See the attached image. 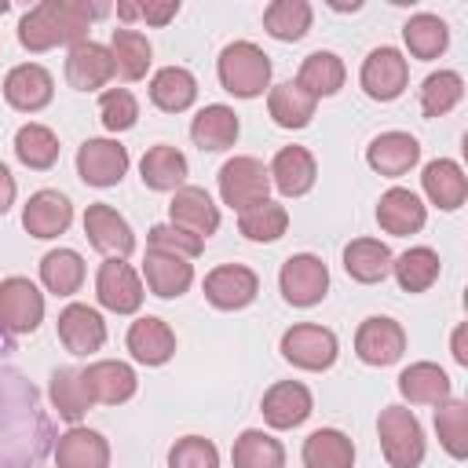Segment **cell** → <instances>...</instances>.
<instances>
[{"label":"cell","instance_id":"6da1fadb","mask_svg":"<svg viewBox=\"0 0 468 468\" xmlns=\"http://www.w3.org/2000/svg\"><path fill=\"white\" fill-rule=\"evenodd\" d=\"M106 4H88V0H40L29 7L18 22V44L33 55L51 51L58 44H80L88 40L91 18H99Z\"/></svg>","mask_w":468,"mask_h":468},{"label":"cell","instance_id":"7a4b0ae2","mask_svg":"<svg viewBox=\"0 0 468 468\" xmlns=\"http://www.w3.org/2000/svg\"><path fill=\"white\" fill-rule=\"evenodd\" d=\"M216 73H219V84L238 95V99H256L267 91L271 84V58L263 48H256L252 40H234L219 51V62H216Z\"/></svg>","mask_w":468,"mask_h":468},{"label":"cell","instance_id":"3957f363","mask_svg":"<svg viewBox=\"0 0 468 468\" xmlns=\"http://www.w3.org/2000/svg\"><path fill=\"white\" fill-rule=\"evenodd\" d=\"M377 435L380 450L391 468H420L424 461V428L406 406H384L377 417Z\"/></svg>","mask_w":468,"mask_h":468},{"label":"cell","instance_id":"277c9868","mask_svg":"<svg viewBox=\"0 0 468 468\" xmlns=\"http://www.w3.org/2000/svg\"><path fill=\"white\" fill-rule=\"evenodd\" d=\"M216 179H219L223 205H230L234 212H245V208L267 201V194H271V172L260 157H230Z\"/></svg>","mask_w":468,"mask_h":468},{"label":"cell","instance_id":"5b68a950","mask_svg":"<svg viewBox=\"0 0 468 468\" xmlns=\"http://www.w3.org/2000/svg\"><path fill=\"white\" fill-rule=\"evenodd\" d=\"M336 333L325 329V325H314V322H300L292 329L282 333V358L296 369H307V373H322L336 362Z\"/></svg>","mask_w":468,"mask_h":468},{"label":"cell","instance_id":"8992f818","mask_svg":"<svg viewBox=\"0 0 468 468\" xmlns=\"http://www.w3.org/2000/svg\"><path fill=\"white\" fill-rule=\"evenodd\" d=\"M278 289H282L285 303H292V307H314L329 292V267L318 256H311V252H296V256H289L282 263Z\"/></svg>","mask_w":468,"mask_h":468},{"label":"cell","instance_id":"52a82bcc","mask_svg":"<svg viewBox=\"0 0 468 468\" xmlns=\"http://www.w3.org/2000/svg\"><path fill=\"white\" fill-rule=\"evenodd\" d=\"M44 322V292L29 278H4L0 282V329L11 336L33 333Z\"/></svg>","mask_w":468,"mask_h":468},{"label":"cell","instance_id":"ba28073f","mask_svg":"<svg viewBox=\"0 0 468 468\" xmlns=\"http://www.w3.org/2000/svg\"><path fill=\"white\" fill-rule=\"evenodd\" d=\"M358 80H362V91H366L369 99L391 102V99H399V95L406 91V84H410V62H406L402 51H395V48H373V51L366 55V62H362Z\"/></svg>","mask_w":468,"mask_h":468},{"label":"cell","instance_id":"9c48e42d","mask_svg":"<svg viewBox=\"0 0 468 468\" xmlns=\"http://www.w3.org/2000/svg\"><path fill=\"white\" fill-rule=\"evenodd\" d=\"M84 234H88L91 249L102 252L106 260H124L135 249V234H132L128 219L113 205H106V201L88 205V212H84Z\"/></svg>","mask_w":468,"mask_h":468},{"label":"cell","instance_id":"30bf717a","mask_svg":"<svg viewBox=\"0 0 468 468\" xmlns=\"http://www.w3.org/2000/svg\"><path fill=\"white\" fill-rule=\"evenodd\" d=\"M355 355L366 366H395L406 355V329L388 314H373L355 333Z\"/></svg>","mask_w":468,"mask_h":468},{"label":"cell","instance_id":"8fae6325","mask_svg":"<svg viewBox=\"0 0 468 468\" xmlns=\"http://www.w3.org/2000/svg\"><path fill=\"white\" fill-rule=\"evenodd\" d=\"M128 172V150L117 139H84L77 150V176L88 186H117Z\"/></svg>","mask_w":468,"mask_h":468},{"label":"cell","instance_id":"7c38bea8","mask_svg":"<svg viewBox=\"0 0 468 468\" xmlns=\"http://www.w3.org/2000/svg\"><path fill=\"white\" fill-rule=\"evenodd\" d=\"M256 292H260V278L245 263H223L205 274V300L219 311H241L256 300Z\"/></svg>","mask_w":468,"mask_h":468},{"label":"cell","instance_id":"4fadbf2b","mask_svg":"<svg viewBox=\"0 0 468 468\" xmlns=\"http://www.w3.org/2000/svg\"><path fill=\"white\" fill-rule=\"evenodd\" d=\"M95 296L113 314H135L143 307V282L124 260H106L95 274Z\"/></svg>","mask_w":468,"mask_h":468},{"label":"cell","instance_id":"5bb4252c","mask_svg":"<svg viewBox=\"0 0 468 468\" xmlns=\"http://www.w3.org/2000/svg\"><path fill=\"white\" fill-rule=\"evenodd\" d=\"M314 410V399L311 391L300 384V380H278L263 391V402H260V413L271 428L278 431H289V428H300Z\"/></svg>","mask_w":468,"mask_h":468},{"label":"cell","instance_id":"9a60e30c","mask_svg":"<svg viewBox=\"0 0 468 468\" xmlns=\"http://www.w3.org/2000/svg\"><path fill=\"white\" fill-rule=\"evenodd\" d=\"M168 223H176L179 230H190L205 241L208 234L219 230V208H216V201L208 197L205 186H186L183 183L168 201Z\"/></svg>","mask_w":468,"mask_h":468},{"label":"cell","instance_id":"2e32d148","mask_svg":"<svg viewBox=\"0 0 468 468\" xmlns=\"http://www.w3.org/2000/svg\"><path fill=\"white\" fill-rule=\"evenodd\" d=\"M58 340L69 355H95L106 344V322L88 303H66L58 311Z\"/></svg>","mask_w":468,"mask_h":468},{"label":"cell","instance_id":"e0dca14e","mask_svg":"<svg viewBox=\"0 0 468 468\" xmlns=\"http://www.w3.org/2000/svg\"><path fill=\"white\" fill-rule=\"evenodd\" d=\"M80 377H84V388H88L91 402H102V406H121L139 388L135 369L128 362H117V358H99L88 369H80Z\"/></svg>","mask_w":468,"mask_h":468},{"label":"cell","instance_id":"ac0fdd59","mask_svg":"<svg viewBox=\"0 0 468 468\" xmlns=\"http://www.w3.org/2000/svg\"><path fill=\"white\" fill-rule=\"evenodd\" d=\"M51 95H55V80H51V73H48L44 66H37V62H22V66H15V69L4 77V99H7V106L18 110V113H37V110H44V106L51 102Z\"/></svg>","mask_w":468,"mask_h":468},{"label":"cell","instance_id":"d6986e66","mask_svg":"<svg viewBox=\"0 0 468 468\" xmlns=\"http://www.w3.org/2000/svg\"><path fill=\"white\" fill-rule=\"evenodd\" d=\"M110 77H113V55H110L106 44L80 40V44L69 48V55H66V80H69V88L95 91V88L110 84Z\"/></svg>","mask_w":468,"mask_h":468},{"label":"cell","instance_id":"ffe728a7","mask_svg":"<svg viewBox=\"0 0 468 468\" xmlns=\"http://www.w3.org/2000/svg\"><path fill=\"white\" fill-rule=\"evenodd\" d=\"M417 161H420V143H417L410 132H380V135L366 146V165H369L377 176H388V179L406 176Z\"/></svg>","mask_w":468,"mask_h":468},{"label":"cell","instance_id":"44dd1931","mask_svg":"<svg viewBox=\"0 0 468 468\" xmlns=\"http://www.w3.org/2000/svg\"><path fill=\"white\" fill-rule=\"evenodd\" d=\"M69 223H73V205L62 190H37L22 208V227L44 241L66 234Z\"/></svg>","mask_w":468,"mask_h":468},{"label":"cell","instance_id":"7402d4cb","mask_svg":"<svg viewBox=\"0 0 468 468\" xmlns=\"http://www.w3.org/2000/svg\"><path fill=\"white\" fill-rule=\"evenodd\" d=\"M267 172H271V183L278 186V194H285V197H303L318 179V165L307 146H282Z\"/></svg>","mask_w":468,"mask_h":468},{"label":"cell","instance_id":"603a6c76","mask_svg":"<svg viewBox=\"0 0 468 468\" xmlns=\"http://www.w3.org/2000/svg\"><path fill=\"white\" fill-rule=\"evenodd\" d=\"M424 219H428L424 201H420L413 190H406V186H391V190H384L380 201H377V223H380V230H388V234H395V238L417 234V230L424 227Z\"/></svg>","mask_w":468,"mask_h":468},{"label":"cell","instance_id":"cb8c5ba5","mask_svg":"<svg viewBox=\"0 0 468 468\" xmlns=\"http://www.w3.org/2000/svg\"><path fill=\"white\" fill-rule=\"evenodd\" d=\"M128 351L143 366H165L176 355V333L168 329L165 318L143 314L128 325Z\"/></svg>","mask_w":468,"mask_h":468},{"label":"cell","instance_id":"d4e9b609","mask_svg":"<svg viewBox=\"0 0 468 468\" xmlns=\"http://www.w3.org/2000/svg\"><path fill=\"white\" fill-rule=\"evenodd\" d=\"M420 186H424L428 201H431L435 208H442V212L461 208L464 197H468V179H464L461 165L450 161V157H435V161H428L424 172H420Z\"/></svg>","mask_w":468,"mask_h":468},{"label":"cell","instance_id":"484cf974","mask_svg":"<svg viewBox=\"0 0 468 468\" xmlns=\"http://www.w3.org/2000/svg\"><path fill=\"white\" fill-rule=\"evenodd\" d=\"M55 464L58 468H110V442L99 431L73 424L55 442Z\"/></svg>","mask_w":468,"mask_h":468},{"label":"cell","instance_id":"4316f807","mask_svg":"<svg viewBox=\"0 0 468 468\" xmlns=\"http://www.w3.org/2000/svg\"><path fill=\"white\" fill-rule=\"evenodd\" d=\"M143 278H146V289H150L154 296L176 300V296H183V292L194 285V267H190V260H183V256H168V252H150V249H146Z\"/></svg>","mask_w":468,"mask_h":468},{"label":"cell","instance_id":"83f0119b","mask_svg":"<svg viewBox=\"0 0 468 468\" xmlns=\"http://www.w3.org/2000/svg\"><path fill=\"white\" fill-rule=\"evenodd\" d=\"M238 132H241V121H238V113H234L230 106H223V102H212V106L197 110V117L190 121V139H194V146H201V150H208V154H219V150L234 146V143H238Z\"/></svg>","mask_w":468,"mask_h":468},{"label":"cell","instance_id":"f1b7e54d","mask_svg":"<svg viewBox=\"0 0 468 468\" xmlns=\"http://www.w3.org/2000/svg\"><path fill=\"white\" fill-rule=\"evenodd\" d=\"M399 395L413 406H439L450 399V377L435 362H413L399 373Z\"/></svg>","mask_w":468,"mask_h":468},{"label":"cell","instance_id":"f546056e","mask_svg":"<svg viewBox=\"0 0 468 468\" xmlns=\"http://www.w3.org/2000/svg\"><path fill=\"white\" fill-rule=\"evenodd\" d=\"M391 249L384 245V241H377V238H355V241H347V249H344V271L355 278V282H362V285H377V282H384L388 274H391Z\"/></svg>","mask_w":468,"mask_h":468},{"label":"cell","instance_id":"4dcf8cb0","mask_svg":"<svg viewBox=\"0 0 468 468\" xmlns=\"http://www.w3.org/2000/svg\"><path fill=\"white\" fill-rule=\"evenodd\" d=\"M106 48L113 55V73L117 77H124V80H143L146 77V69L154 62V48H150V40L139 29H132V26L113 29Z\"/></svg>","mask_w":468,"mask_h":468},{"label":"cell","instance_id":"1f68e13d","mask_svg":"<svg viewBox=\"0 0 468 468\" xmlns=\"http://www.w3.org/2000/svg\"><path fill=\"white\" fill-rule=\"evenodd\" d=\"M194 99H197V80H194L190 69H183V66H165V69L154 73V80H150V102H154L157 110H165V113H183V110L194 106Z\"/></svg>","mask_w":468,"mask_h":468},{"label":"cell","instance_id":"d6a6232c","mask_svg":"<svg viewBox=\"0 0 468 468\" xmlns=\"http://www.w3.org/2000/svg\"><path fill=\"white\" fill-rule=\"evenodd\" d=\"M318 110V99L307 95L296 80H285V84H274L271 95H267V113L278 128H307L311 117Z\"/></svg>","mask_w":468,"mask_h":468},{"label":"cell","instance_id":"836d02e7","mask_svg":"<svg viewBox=\"0 0 468 468\" xmlns=\"http://www.w3.org/2000/svg\"><path fill=\"white\" fill-rule=\"evenodd\" d=\"M186 172H190L186 157H183L176 146H168V143L150 146V150L143 154V161H139L143 186H150V190H179L183 179H186Z\"/></svg>","mask_w":468,"mask_h":468},{"label":"cell","instance_id":"e575fe53","mask_svg":"<svg viewBox=\"0 0 468 468\" xmlns=\"http://www.w3.org/2000/svg\"><path fill=\"white\" fill-rule=\"evenodd\" d=\"M344 80H347V69H344L340 55H333V51H311L296 73V84L314 99L336 95L344 88Z\"/></svg>","mask_w":468,"mask_h":468},{"label":"cell","instance_id":"d590c367","mask_svg":"<svg viewBox=\"0 0 468 468\" xmlns=\"http://www.w3.org/2000/svg\"><path fill=\"white\" fill-rule=\"evenodd\" d=\"M355 442L340 428H318L303 439V468H351Z\"/></svg>","mask_w":468,"mask_h":468},{"label":"cell","instance_id":"8d00e7d4","mask_svg":"<svg viewBox=\"0 0 468 468\" xmlns=\"http://www.w3.org/2000/svg\"><path fill=\"white\" fill-rule=\"evenodd\" d=\"M234 468H285V446L260 428H245L230 450Z\"/></svg>","mask_w":468,"mask_h":468},{"label":"cell","instance_id":"74e56055","mask_svg":"<svg viewBox=\"0 0 468 468\" xmlns=\"http://www.w3.org/2000/svg\"><path fill=\"white\" fill-rule=\"evenodd\" d=\"M48 395H51V406L58 410V417L69 420V424H77V420L95 406L91 395H88V388H84L80 369H73V366H62V369L51 373V388H48Z\"/></svg>","mask_w":468,"mask_h":468},{"label":"cell","instance_id":"f35d334b","mask_svg":"<svg viewBox=\"0 0 468 468\" xmlns=\"http://www.w3.org/2000/svg\"><path fill=\"white\" fill-rule=\"evenodd\" d=\"M439 267H442V263H439V252L428 249V245L406 249L402 256L391 260V274H395V282H399L406 292H424V289H431L435 278H439Z\"/></svg>","mask_w":468,"mask_h":468},{"label":"cell","instance_id":"ab89813d","mask_svg":"<svg viewBox=\"0 0 468 468\" xmlns=\"http://www.w3.org/2000/svg\"><path fill=\"white\" fill-rule=\"evenodd\" d=\"M40 282L55 296H73L84 285V260L73 249H51L40 260Z\"/></svg>","mask_w":468,"mask_h":468},{"label":"cell","instance_id":"60d3db41","mask_svg":"<svg viewBox=\"0 0 468 468\" xmlns=\"http://www.w3.org/2000/svg\"><path fill=\"white\" fill-rule=\"evenodd\" d=\"M402 40H406V48H410L413 58L431 62V58H439V55L446 51L450 29H446V22H442L439 15L420 11V15H413V18L402 26Z\"/></svg>","mask_w":468,"mask_h":468},{"label":"cell","instance_id":"b9f144b4","mask_svg":"<svg viewBox=\"0 0 468 468\" xmlns=\"http://www.w3.org/2000/svg\"><path fill=\"white\" fill-rule=\"evenodd\" d=\"M15 157L33 172H48L58 161V135L48 124H22L15 132Z\"/></svg>","mask_w":468,"mask_h":468},{"label":"cell","instance_id":"7bdbcfd3","mask_svg":"<svg viewBox=\"0 0 468 468\" xmlns=\"http://www.w3.org/2000/svg\"><path fill=\"white\" fill-rule=\"evenodd\" d=\"M311 4L307 0H274L263 7V29L274 37V40H300L307 29H311Z\"/></svg>","mask_w":468,"mask_h":468},{"label":"cell","instance_id":"ee69618b","mask_svg":"<svg viewBox=\"0 0 468 468\" xmlns=\"http://www.w3.org/2000/svg\"><path fill=\"white\" fill-rule=\"evenodd\" d=\"M238 230L249 241H278L289 230V212H285V205H278V201L267 197V201L238 212Z\"/></svg>","mask_w":468,"mask_h":468},{"label":"cell","instance_id":"f6af8a7d","mask_svg":"<svg viewBox=\"0 0 468 468\" xmlns=\"http://www.w3.org/2000/svg\"><path fill=\"white\" fill-rule=\"evenodd\" d=\"M461 99H464V80H461V73H453V69L428 73L424 84H420V113H424V117H442V113H450Z\"/></svg>","mask_w":468,"mask_h":468},{"label":"cell","instance_id":"bcb514c9","mask_svg":"<svg viewBox=\"0 0 468 468\" xmlns=\"http://www.w3.org/2000/svg\"><path fill=\"white\" fill-rule=\"evenodd\" d=\"M435 431H439L442 450L453 461H464L468 457V406L461 399L439 402V410H435Z\"/></svg>","mask_w":468,"mask_h":468},{"label":"cell","instance_id":"7dc6e473","mask_svg":"<svg viewBox=\"0 0 468 468\" xmlns=\"http://www.w3.org/2000/svg\"><path fill=\"white\" fill-rule=\"evenodd\" d=\"M99 121H102V128L113 132V135L135 128V121H139V102H135V95H132L128 88H106V91L99 95Z\"/></svg>","mask_w":468,"mask_h":468},{"label":"cell","instance_id":"c3c4849f","mask_svg":"<svg viewBox=\"0 0 468 468\" xmlns=\"http://www.w3.org/2000/svg\"><path fill=\"white\" fill-rule=\"evenodd\" d=\"M146 249H150V252H168V256L194 260V256L205 249V241H201L197 234H190V230H179L176 223H157V227H150V234H146Z\"/></svg>","mask_w":468,"mask_h":468},{"label":"cell","instance_id":"681fc988","mask_svg":"<svg viewBox=\"0 0 468 468\" xmlns=\"http://www.w3.org/2000/svg\"><path fill=\"white\" fill-rule=\"evenodd\" d=\"M168 468H219V450L205 435H183L168 450Z\"/></svg>","mask_w":468,"mask_h":468},{"label":"cell","instance_id":"f907efd6","mask_svg":"<svg viewBox=\"0 0 468 468\" xmlns=\"http://www.w3.org/2000/svg\"><path fill=\"white\" fill-rule=\"evenodd\" d=\"M179 15V0H146V4H132V0H121L117 4V18L121 22H150V26H168L172 18Z\"/></svg>","mask_w":468,"mask_h":468},{"label":"cell","instance_id":"816d5d0a","mask_svg":"<svg viewBox=\"0 0 468 468\" xmlns=\"http://www.w3.org/2000/svg\"><path fill=\"white\" fill-rule=\"evenodd\" d=\"M15 205V176L7 172V165L0 161V216Z\"/></svg>","mask_w":468,"mask_h":468},{"label":"cell","instance_id":"f5cc1de1","mask_svg":"<svg viewBox=\"0 0 468 468\" xmlns=\"http://www.w3.org/2000/svg\"><path fill=\"white\" fill-rule=\"evenodd\" d=\"M464 333H468V325H457L453 329V358H457V366H468V347H464Z\"/></svg>","mask_w":468,"mask_h":468}]
</instances>
